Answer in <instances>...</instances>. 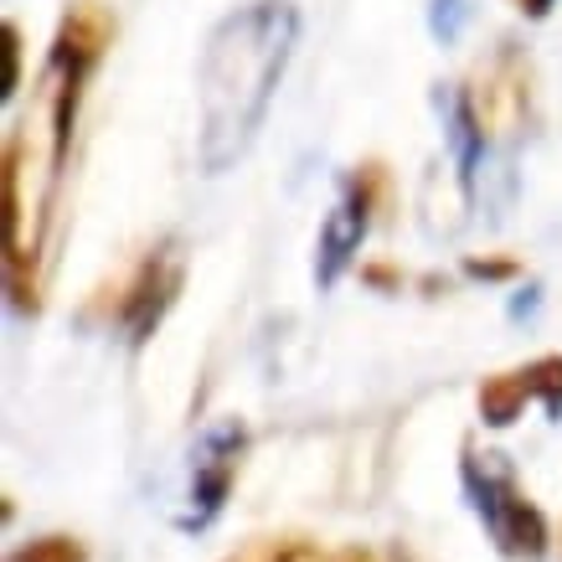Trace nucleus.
Segmentation results:
<instances>
[{"label":"nucleus","mask_w":562,"mask_h":562,"mask_svg":"<svg viewBox=\"0 0 562 562\" xmlns=\"http://www.w3.org/2000/svg\"><path fill=\"white\" fill-rule=\"evenodd\" d=\"M300 11L290 0H254L212 26L196 63V160L206 176L227 171L269 114L273 88L290 68Z\"/></svg>","instance_id":"nucleus-1"},{"label":"nucleus","mask_w":562,"mask_h":562,"mask_svg":"<svg viewBox=\"0 0 562 562\" xmlns=\"http://www.w3.org/2000/svg\"><path fill=\"white\" fill-rule=\"evenodd\" d=\"M460 475H464L470 501H475L480 521L491 531V542L516 562L542 558L547 552V516L537 512V501L521 491V480H516V470L506 464V454H495V449L480 454L475 443H464Z\"/></svg>","instance_id":"nucleus-2"},{"label":"nucleus","mask_w":562,"mask_h":562,"mask_svg":"<svg viewBox=\"0 0 562 562\" xmlns=\"http://www.w3.org/2000/svg\"><path fill=\"white\" fill-rule=\"evenodd\" d=\"M531 114V68L516 47L491 52L460 88V124L475 145L512 139Z\"/></svg>","instance_id":"nucleus-3"},{"label":"nucleus","mask_w":562,"mask_h":562,"mask_svg":"<svg viewBox=\"0 0 562 562\" xmlns=\"http://www.w3.org/2000/svg\"><path fill=\"white\" fill-rule=\"evenodd\" d=\"M176 294H181V254H176V243H160V248H150L135 269L124 273L120 290L109 294V321L139 346L150 341L155 325L166 321Z\"/></svg>","instance_id":"nucleus-4"},{"label":"nucleus","mask_w":562,"mask_h":562,"mask_svg":"<svg viewBox=\"0 0 562 562\" xmlns=\"http://www.w3.org/2000/svg\"><path fill=\"white\" fill-rule=\"evenodd\" d=\"M382 196H387V171L382 166H357L351 171V181H346V202L325 217L321 227V279L330 284L336 273H341V263L361 248V233L372 227V212L382 206Z\"/></svg>","instance_id":"nucleus-5"},{"label":"nucleus","mask_w":562,"mask_h":562,"mask_svg":"<svg viewBox=\"0 0 562 562\" xmlns=\"http://www.w3.org/2000/svg\"><path fill=\"white\" fill-rule=\"evenodd\" d=\"M527 403L562 413V357H537L527 367H516V372H495L480 382V418L491 428L516 424Z\"/></svg>","instance_id":"nucleus-6"},{"label":"nucleus","mask_w":562,"mask_h":562,"mask_svg":"<svg viewBox=\"0 0 562 562\" xmlns=\"http://www.w3.org/2000/svg\"><path fill=\"white\" fill-rule=\"evenodd\" d=\"M238 454H243V428L227 424L217 434H206L196 475H191V512L181 516V527H206L222 512V501L233 491V475H238Z\"/></svg>","instance_id":"nucleus-7"},{"label":"nucleus","mask_w":562,"mask_h":562,"mask_svg":"<svg viewBox=\"0 0 562 562\" xmlns=\"http://www.w3.org/2000/svg\"><path fill=\"white\" fill-rule=\"evenodd\" d=\"M222 562H336V558L321 542H310V537H254L238 552H227Z\"/></svg>","instance_id":"nucleus-8"},{"label":"nucleus","mask_w":562,"mask_h":562,"mask_svg":"<svg viewBox=\"0 0 562 562\" xmlns=\"http://www.w3.org/2000/svg\"><path fill=\"white\" fill-rule=\"evenodd\" d=\"M21 88V26L0 21V99H16Z\"/></svg>","instance_id":"nucleus-9"},{"label":"nucleus","mask_w":562,"mask_h":562,"mask_svg":"<svg viewBox=\"0 0 562 562\" xmlns=\"http://www.w3.org/2000/svg\"><path fill=\"white\" fill-rule=\"evenodd\" d=\"M11 562H88V552L78 537H36Z\"/></svg>","instance_id":"nucleus-10"},{"label":"nucleus","mask_w":562,"mask_h":562,"mask_svg":"<svg viewBox=\"0 0 562 562\" xmlns=\"http://www.w3.org/2000/svg\"><path fill=\"white\" fill-rule=\"evenodd\" d=\"M464 273H470V279H516L521 263H516V258H470Z\"/></svg>","instance_id":"nucleus-11"},{"label":"nucleus","mask_w":562,"mask_h":562,"mask_svg":"<svg viewBox=\"0 0 562 562\" xmlns=\"http://www.w3.org/2000/svg\"><path fill=\"white\" fill-rule=\"evenodd\" d=\"M361 279L376 284V290H403V273L392 269V263H361Z\"/></svg>","instance_id":"nucleus-12"},{"label":"nucleus","mask_w":562,"mask_h":562,"mask_svg":"<svg viewBox=\"0 0 562 562\" xmlns=\"http://www.w3.org/2000/svg\"><path fill=\"white\" fill-rule=\"evenodd\" d=\"M516 11H521V16H547V11H552V0H516Z\"/></svg>","instance_id":"nucleus-13"},{"label":"nucleus","mask_w":562,"mask_h":562,"mask_svg":"<svg viewBox=\"0 0 562 562\" xmlns=\"http://www.w3.org/2000/svg\"><path fill=\"white\" fill-rule=\"evenodd\" d=\"M341 562H387V558H382V552H361V547H357V552H346Z\"/></svg>","instance_id":"nucleus-14"}]
</instances>
